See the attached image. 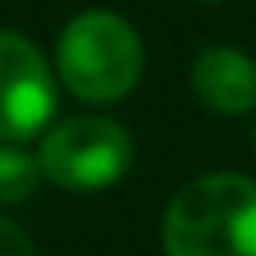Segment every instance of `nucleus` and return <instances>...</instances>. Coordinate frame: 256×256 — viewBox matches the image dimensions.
Returning <instances> with one entry per match:
<instances>
[{
    "label": "nucleus",
    "mask_w": 256,
    "mask_h": 256,
    "mask_svg": "<svg viewBox=\"0 0 256 256\" xmlns=\"http://www.w3.org/2000/svg\"><path fill=\"white\" fill-rule=\"evenodd\" d=\"M168 256H256V180L208 172L188 180L164 212Z\"/></svg>",
    "instance_id": "f257e3e1"
},
{
    "label": "nucleus",
    "mask_w": 256,
    "mask_h": 256,
    "mask_svg": "<svg viewBox=\"0 0 256 256\" xmlns=\"http://www.w3.org/2000/svg\"><path fill=\"white\" fill-rule=\"evenodd\" d=\"M56 68L76 100L116 104L136 88L144 68V48L124 16L108 8H88L64 24L56 40Z\"/></svg>",
    "instance_id": "f03ea898"
},
{
    "label": "nucleus",
    "mask_w": 256,
    "mask_h": 256,
    "mask_svg": "<svg viewBox=\"0 0 256 256\" xmlns=\"http://www.w3.org/2000/svg\"><path fill=\"white\" fill-rule=\"evenodd\" d=\"M44 180L72 192L112 188L132 164V136L108 116H68L40 140Z\"/></svg>",
    "instance_id": "7ed1b4c3"
},
{
    "label": "nucleus",
    "mask_w": 256,
    "mask_h": 256,
    "mask_svg": "<svg viewBox=\"0 0 256 256\" xmlns=\"http://www.w3.org/2000/svg\"><path fill=\"white\" fill-rule=\"evenodd\" d=\"M56 112V76L40 48L0 28V140L24 144Z\"/></svg>",
    "instance_id": "20e7f679"
},
{
    "label": "nucleus",
    "mask_w": 256,
    "mask_h": 256,
    "mask_svg": "<svg viewBox=\"0 0 256 256\" xmlns=\"http://www.w3.org/2000/svg\"><path fill=\"white\" fill-rule=\"evenodd\" d=\"M188 80L200 104L220 116H240L256 108V60L244 56L240 48H228V44L204 48L192 60Z\"/></svg>",
    "instance_id": "39448f33"
},
{
    "label": "nucleus",
    "mask_w": 256,
    "mask_h": 256,
    "mask_svg": "<svg viewBox=\"0 0 256 256\" xmlns=\"http://www.w3.org/2000/svg\"><path fill=\"white\" fill-rule=\"evenodd\" d=\"M44 180L40 156H32L28 148L0 140V204H20L36 192V184Z\"/></svg>",
    "instance_id": "423d86ee"
},
{
    "label": "nucleus",
    "mask_w": 256,
    "mask_h": 256,
    "mask_svg": "<svg viewBox=\"0 0 256 256\" xmlns=\"http://www.w3.org/2000/svg\"><path fill=\"white\" fill-rule=\"evenodd\" d=\"M0 256H36L28 232L16 220H4V216H0Z\"/></svg>",
    "instance_id": "0eeeda50"
},
{
    "label": "nucleus",
    "mask_w": 256,
    "mask_h": 256,
    "mask_svg": "<svg viewBox=\"0 0 256 256\" xmlns=\"http://www.w3.org/2000/svg\"><path fill=\"white\" fill-rule=\"evenodd\" d=\"M252 140H256V132H252Z\"/></svg>",
    "instance_id": "6e6552de"
}]
</instances>
